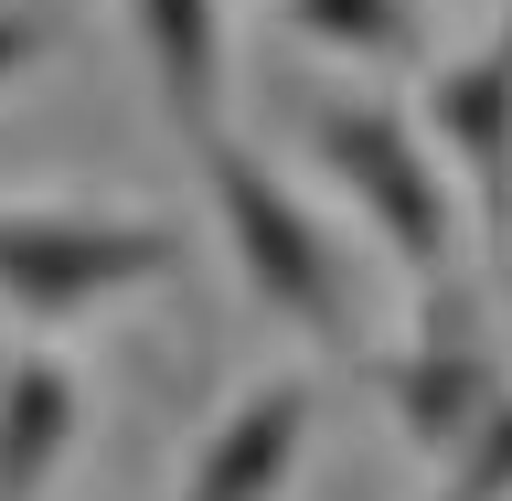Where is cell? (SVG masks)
Listing matches in <instances>:
<instances>
[{
  "label": "cell",
  "mask_w": 512,
  "mask_h": 501,
  "mask_svg": "<svg viewBox=\"0 0 512 501\" xmlns=\"http://www.w3.org/2000/svg\"><path fill=\"white\" fill-rule=\"evenodd\" d=\"M427 118H438V150H448V171H459V192H470L480 224L502 235L512 224V22L491 32L480 54L427 75Z\"/></svg>",
  "instance_id": "277c9868"
},
{
  "label": "cell",
  "mask_w": 512,
  "mask_h": 501,
  "mask_svg": "<svg viewBox=\"0 0 512 501\" xmlns=\"http://www.w3.org/2000/svg\"><path fill=\"white\" fill-rule=\"evenodd\" d=\"M310 150L320 171L352 192V214L384 235V256L406 267V278L448 288V256H459V192H448L438 150L416 139L406 107H384V96H331L310 118Z\"/></svg>",
  "instance_id": "6da1fadb"
},
{
  "label": "cell",
  "mask_w": 512,
  "mask_h": 501,
  "mask_svg": "<svg viewBox=\"0 0 512 501\" xmlns=\"http://www.w3.org/2000/svg\"><path fill=\"white\" fill-rule=\"evenodd\" d=\"M427 501H512V395L438 459V491H427Z\"/></svg>",
  "instance_id": "30bf717a"
},
{
  "label": "cell",
  "mask_w": 512,
  "mask_h": 501,
  "mask_svg": "<svg viewBox=\"0 0 512 501\" xmlns=\"http://www.w3.org/2000/svg\"><path fill=\"white\" fill-rule=\"evenodd\" d=\"M288 32L352 64H416V0H288Z\"/></svg>",
  "instance_id": "9c48e42d"
},
{
  "label": "cell",
  "mask_w": 512,
  "mask_h": 501,
  "mask_svg": "<svg viewBox=\"0 0 512 501\" xmlns=\"http://www.w3.org/2000/svg\"><path fill=\"white\" fill-rule=\"evenodd\" d=\"M128 32L160 75V107L192 139L224 128V0H128Z\"/></svg>",
  "instance_id": "ba28073f"
},
{
  "label": "cell",
  "mask_w": 512,
  "mask_h": 501,
  "mask_svg": "<svg viewBox=\"0 0 512 501\" xmlns=\"http://www.w3.org/2000/svg\"><path fill=\"white\" fill-rule=\"evenodd\" d=\"M203 192H214V224H224V246H235V267H246L256 310H278L310 342H352V299H342V267H331V235L310 224V203L246 139L203 128Z\"/></svg>",
  "instance_id": "7a4b0ae2"
},
{
  "label": "cell",
  "mask_w": 512,
  "mask_h": 501,
  "mask_svg": "<svg viewBox=\"0 0 512 501\" xmlns=\"http://www.w3.org/2000/svg\"><path fill=\"white\" fill-rule=\"evenodd\" d=\"M182 267L171 224L139 214H75V203H0V310L22 320H86L128 288H160Z\"/></svg>",
  "instance_id": "3957f363"
},
{
  "label": "cell",
  "mask_w": 512,
  "mask_h": 501,
  "mask_svg": "<svg viewBox=\"0 0 512 501\" xmlns=\"http://www.w3.org/2000/svg\"><path fill=\"white\" fill-rule=\"evenodd\" d=\"M86 427V384L54 352H11L0 363V501H43L64 448Z\"/></svg>",
  "instance_id": "8992f818"
},
{
  "label": "cell",
  "mask_w": 512,
  "mask_h": 501,
  "mask_svg": "<svg viewBox=\"0 0 512 501\" xmlns=\"http://www.w3.org/2000/svg\"><path fill=\"white\" fill-rule=\"evenodd\" d=\"M374 384H384L395 427H406V438L427 448V459H448V448L470 438L480 416L502 406V374H491V352H480V342H438V331H427L416 352H395V363H384Z\"/></svg>",
  "instance_id": "52a82bcc"
},
{
  "label": "cell",
  "mask_w": 512,
  "mask_h": 501,
  "mask_svg": "<svg viewBox=\"0 0 512 501\" xmlns=\"http://www.w3.org/2000/svg\"><path fill=\"white\" fill-rule=\"evenodd\" d=\"M43 54H54V11H43V0H0V86L32 75Z\"/></svg>",
  "instance_id": "8fae6325"
},
{
  "label": "cell",
  "mask_w": 512,
  "mask_h": 501,
  "mask_svg": "<svg viewBox=\"0 0 512 501\" xmlns=\"http://www.w3.org/2000/svg\"><path fill=\"white\" fill-rule=\"evenodd\" d=\"M310 416H320V395H310L299 374L256 384L246 406L192 448V470H182V491H171V501H278L288 470H299V448H310Z\"/></svg>",
  "instance_id": "5b68a950"
}]
</instances>
